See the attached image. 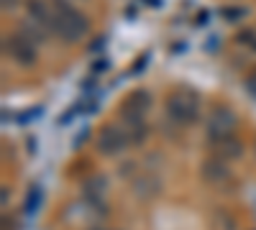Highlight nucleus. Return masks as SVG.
<instances>
[{"label": "nucleus", "instance_id": "f8f14e48", "mask_svg": "<svg viewBox=\"0 0 256 230\" xmlns=\"http://www.w3.org/2000/svg\"><path fill=\"white\" fill-rule=\"evenodd\" d=\"M236 41L241 46H248L251 51H256V28H244L238 36H236Z\"/></svg>", "mask_w": 256, "mask_h": 230}, {"label": "nucleus", "instance_id": "9d476101", "mask_svg": "<svg viewBox=\"0 0 256 230\" xmlns=\"http://www.w3.org/2000/svg\"><path fill=\"white\" fill-rule=\"evenodd\" d=\"M134 192L138 195V200H152L162 192V182L156 174H141L134 179Z\"/></svg>", "mask_w": 256, "mask_h": 230}, {"label": "nucleus", "instance_id": "423d86ee", "mask_svg": "<svg viewBox=\"0 0 256 230\" xmlns=\"http://www.w3.org/2000/svg\"><path fill=\"white\" fill-rule=\"evenodd\" d=\"M200 179L210 187H216V190H220V187H228L233 182V169L228 161H223L218 156H208L200 164Z\"/></svg>", "mask_w": 256, "mask_h": 230}, {"label": "nucleus", "instance_id": "7ed1b4c3", "mask_svg": "<svg viewBox=\"0 0 256 230\" xmlns=\"http://www.w3.org/2000/svg\"><path fill=\"white\" fill-rule=\"evenodd\" d=\"M3 54H6V59L13 61L16 67H24V69L34 67L38 61V46L20 31H16V33L3 38Z\"/></svg>", "mask_w": 256, "mask_h": 230}, {"label": "nucleus", "instance_id": "f257e3e1", "mask_svg": "<svg viewBox=\"0 0 256 230\" xmlns=\"http://www.w3.org/2000/svg\"><path fill=\"white\" fill-rule=\"evenodd\" d=\"M54 5V28L52 36L62 44H80L90 33V20L80 8L72 5V0H52Z\"/></svg>", "mask_w": 256, "mask_h": 230}, {"label": "nucleus", "instance_id": "dca6fc26", "mask_svg": "<svg viewBox=\"0 0 256 230\" xmlns=\"http://www.w3.org/2000/svg\"><path fill=\"white\" fill-rule=\"evenodd\" d=\"M254 77H256V67H254Z\"/></svg>", "mask_w": 256, "mask_h": 230}, {"label": "nucleus", "instance_id": "39448f33", "mask_svg": "<svg viewBox=\"0 0 256 230\" xmlns=\"http://www.w3.org/2000/svg\"><path fill=\"white\" fill-rule=\"evenodd\" d=\"M236 125H238L236 110L228 105H216L210 110V115L205 118V136H208V141L233 136L236 133Z\"/></svg>", "mask_w": 256, "mask_h": 230}, {"label": "nucleus", "instance_id": "f03ea898", "mask_svg": "<svg viewBox=\"0 0 256 230\" xmlns=\"http://www.w3.org/2000/svg\"><path fill=\"white\" fill-rule=\"evenodd\" d=\"M164 110L174 125H182V128L195 125L200 120V95L192 90H177L166 97Z\"/></svg>", "mask_w": 256, "mask_h": 230}, {"label": "nucleus", "instance_id": "4468645a", "mask_svg": "<svg viewBox=\"0 0 256 230\" xmlns=\"http://www.w3.org/2000/svg\"><path fill=\"white\" fill-rule=\"evenodd\" d=\"M18 5H20V0H0V8H3V13H13Z\"/></svg>", "mask_w": 256, "mask_h": 230}, {"label": "nucleus", "instance_id": "1a4fd4ad", "mask_svg": "<svg viewBox=\"0 0 256 230\" xmlns=\"http://www.w3.org/2000/svg\"><path fill=\"white\" fill-rule=\"evenodd\" d=\"M105 195H108V179H105L102 174H92L82 182V197L92 202V205H100L105 200Z\"/></svg>", "mask_w": 256, "mask_h": 230}, {"label": "nucleus", "instance_id": "9b49d317", "mask_svg": "<svg viewBox=\"0 0 256 230\" xmlns=\"http://www.w3.org/2000/svg\"><path fill=\"white\" fill-rule=\"evenodd\" d=\"M18 31L24 33V36H28V38L34 41V44H36V46H41V44H46V41H49V36H52L49 31H44V28H38L36 23H31V20H26V18L20 20V26H18Z\"/></svg>", "mask_w": 256, "mask_h": 230}, {"label": "nucleus", "instance_id": "f3484780", "mask_svg": "<svg viewBox=\"0 0 256 230\" xmlns=\"http://www.w3.org/2000/svg\"><path fill=\"white\" fill-rule=\"evenodd\" d=\"M77 3H82V0H77Z\"/></svg>", "mask_w": 256, "mask_h": 230}, {"label": "nucleus", "instance_id": "6e6552de", "mask_svg": "<svg viewBox=\"0 0 256 230\" xmlns=\"http://www.w3.org/2000/svg\"><path fill=\"white\" fill-rule=\"evenodd\" d=\"M208 149H210V156H218L223 161H238L246 151L244 141L233 133V136H226V138H216V141H208Z\"/></svg>", "mask_w": 256, "mask_h": 230}, {"label": "nucleus", "instance_id": "20e7f679", "mask_svg": "<svg viewBox=\"0 0 256 230\" xmlns=\"http://www.w3.org/2000/svg\"><path fill=\"white\" fill-rule=\"evenodd\" d=\"M128 146H131V138H128V133H126V128L120 123H105L95 136V149L105 159L120 156Z\"/></svg>", "mask_w": 256, "mask_h": 230}, {"label": "nucleus", "instance_id": "0eeeda50", "mask_svg": "<svg viewBox=\"0 0 256 230\" xmlns=\"http://www.w3.org/2000/svg\"><path fill=\"white\" fill-rule=\"evenodd\" d=\"M24 10H26V20H31V23H36L38 28L52 33V28H54V5H52V0H24Z\"/></svg>", "mask_w": 256, "mask_h": 230}, {"label": "nucleus", "instance_id": "ddd939ff", "mask_svg": "<svg viewBox=\"0 0 256 230\" xmlns=\"http://www.w3.org/2000/svg\"><path fill=\"white\" fill-rule=\"evenodd\" d=\"M220 13H223V18H226V20H230V23H233V20H241L248 10H246V8H238V5H226Z\"/></svg>", "mask_w": 256, "mask_h": 230}, {"label": "nucleus", "instance_id": "2eb2a0df", "mask_svg": "<svg viewBox=\"0 0 256 230\" xmlns=\"http://www.w3.org/2000/svg\"><path fill=\"white\" fill-rule=\"evenodd\" d=\"M92 230H105V228H92Z\"/></svg>", "mask_w": 256, "mask_h": 230}]
</instances>
